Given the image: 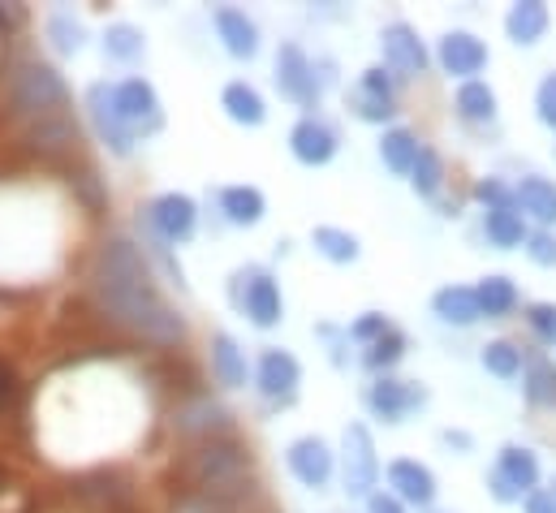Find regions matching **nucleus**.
Wrapping results in <instances>:
<instances>
[{"instance_id":"obj_22","label":"nucleus","mask_w":556,"mask_h":513,"mask_svg":"<svg viewBox=\"0 0 556 513\" xmlns=\"http://www.w3.org/2000/svg\"><path fill=\"white\" fill-rule=\"evenodd\" d=\"M431 315L448 328H475L483 320V306H479V293L475 285H440L431 293Z\"/></svg>"},{"instance_id":"obj_4","label":"nucleus","mask_w":556,"mask_h":513,"mask_svg":"<svg viewBox=\"0 0 556 513\" xmlns=\"http://www.w3.org/2000/svg\"><path fill=\"white\" fill-rule=\"evenodd\" d=\"M229 302L260 333H273V328H280V320H285V293H280L277 276L264 263L233 267V276H229Z\"/></svg>"},{"instance_id":"obj_37","label":"nucleus","mask_w":556,"mask_h":513,"mask_svg":"<svg viewBox=\"0 0 556 513\" xmlns=\"http://www.w3.org/2000/svg\"><path fill=\"white\" fill-rule=\"evenodd\" d=\"M406 182H410V190H415L418 199H435V195L444 190V155H440L435 147H422L415 173H410Z\"/></svg>"},{"instance_id":"obj_7","label":"nucleus","mask_w":556,"mask_h":513,"mask_svg":"<svg viewBox=\"0 0 556 513\" xmlns=\"http://www.w3.org/2000/svg\"><path fill=\"white\" fill-rule=\"evenodd\" d=\"M173 431H177L181 440H190V445H207V440L233 436V431H238V418H233V410H229L220 397L194 392V397H186V401L173 410Z\"/></svg>"},{"instance_id":"obj_46","label":"nucleus","mask_w":556,"mask_h":513,"mask_svg":"<svg viewBox=\"0 0 556 513\" xmlns=\"http://www.w3.org/2000/svg\"><path fill=\"white\" fill-rule=\"evenodd\" d=\"M440 445H444V449H457V453H475V436L462 431V427H444V431H440Z\"/></svg>"},{"instance_id":"obj_35","label":"nucleus","mask_w":556,"mask_h":513,"mask_svg":"<svg viewBox=\"0 0 556 513\" xmlns=\"http://www.w3.org/2000/svg\"><path fill=\"white\" fill-rule=\"evenodd\" d=\"M522 397L531 410H556V363L553 359H531L522 372Z\"/></svg>"},{"instance_id":"obj_14","label":"nucleus","mask_w":556,"mask_h":513,"mask_svg":"<svg viewBox=\"0 0 556 513\" xmlns=\"http://www.w3.org/2000/svg\"><path fill=\"white\" fill-rule=\"evenodd\" d=\"M488 61H492V52H488V43H483L475 30L453 26V30H444V35L435 39V65H440L444 78L470 83V78H479V74L488 70Z\"/></svg>"},{"instance_id":"obj_1","label":"nucleus","mask_w":556,"mask_h":513,"mask_svg":"<svg viewBox=\"0 0 556 513\" xmlns=\"http://www.w3.org/2000/svg\"><path fill=\"white\" fill-rule=\"evenodd\" d=\"M87 289L104 320H113L117 328L135 333L142 341L160 350H181L190 341V320L164 293L151 259L126 234H113L100 242L91 272H87Z\"/></svg>"},{"instance_id":"obj_10","label":"nucleus","mask_w":556,"mask_h":513,"mask_svg":"<svg viewBox=\"0 0 556 513\" xmlns=\"http://www.w3.org/2000/svg\"><path fill=\"white\" fill-rule=\"evenodd\" d=\"M380 65H384L397 83H415V78L427 74L431 52H427L418 26H410V22L397 17V22H389V26L380 30Z\"/></svg>"},{"instance_id":"obj_40","label":"nucleus","mask_w":556,"mask_h":513,"mask_svg":"<svg viewBox=\"0 0 556 513\" xmlns=\"http://www.w3.org/2000/svg\"><path fill=\"white\" fill-rule=\"evenodd\" d=\"M389 328H393V320H389L384 311H363V315H358V320L345 328V337H350L354 346H363V350H367V346H376V341H380Z\"/></svg>"},{"instance_id":"obj_2","label":"nucleus","mask_w":556,"mask_h":513,"mask_svg":"<svg viewBox=\"0 0 556 513\" xmlns=\"http://www.w3.org/2000/svg\"><path fill=\"white\" fill-rule=\"evenodd\" d=\"M186 484L190 488H203V492H225L242 505H260V466H255V453L251 445H242L238 436H225V440H207V445H194L186 453V466H181Z\"/></svg>"},{"instance_id":"obj_6","label":"nucleus","mask_w":556,"mask_h":513,"mask_svg":"<svg viewBox=\"0 0 556 513\" xmlns=\"http://www.w3.org/2000/svg\"><path fill=\"white\" fill-rule=\"evenodd\" d=\"M273 83H277L280 100L298 104V109H302V117H315L324 87H319V78H315V61L306 57V48H302V43H293V39H285V43H280L277 61H273Z\"/></svg>"},{"instance_id":"obj_36","label":"nucleus","mask_w":556,"mask_h":513,"mask_svg":"<svg viewBox=\"0 0 556 513\" xmlns=\"http://www.w3.org/2000/svg\"><path fill=\"white\" fill-rule=\"evenodd\" d=\"M26 142L39 147V151H65V147H78L83 129L74 117H56V122H35V126H22Z\"/></svg>"},{"instance_id":"obj_18","label":"nucleus","mask_w":556,"mask_h":513,"mask_svg":"<svg viewBox=\"0 0 556 513\" xmlns=\"http://www.w3.org/2000/svg\"><path fill=\"white\" fill-rule=\"evenodd\" d=\"M212 26H216V39L220 48L233 57V61H255L260 48H264V35H260V22L238 9V4H216L212 9Z\"/></svg>"},{"instance_id":"obj_16","label":"nucleus","mask_w":556,"mask_h":513,"mask_svg":"<svg viewBox=\"0 0 556 513\" xmlns=\"http://www.w3.org/2000/svg\"><path fill=\"white\" fill-rule=\"evenodd\" d=\"M384 484H389V492L406 505V510H435V497H440V484H435V471L431 466H422L415 458H397V462H389L384 466Z\"/></svg>"},{"instance_id":"obj_20","label":"nucleus","mask_w":556,"mask_h":513,"mask_svg":"<svg viewBox=\"0 0 556 513\" xmlns=\"http://www.w3.org/2000/svg\"><path fill=\"white\" fill-rule=\"evenodd\" d=\"M216 212H220L233 229H255V225H264V216H268V195H264L260 186H247V182L220 186V190H216Z\"/></svg>"},{"instance_id":"obj_50","label":"nucleus","mask_w":556,"mask_h":513,"mask_svg":"<svg viewBox=\"0 0 556 513\" xmlns=\"http://www.w3.org/2000/svg\"><path fill=\"white\" fill-rule=\"evenodd\" d=\"M315 78H319V87H337V61L332 57H319L315 61Z\"/></svg>"},{"instance_id":"obj_3","label":"nucleus","mask_w":556,"mask_h":513,"mask_svg":"<svg viewBox=\"0 0 556 513\" xmlns=\"http://www.w3.org/2000/svg\"><path fill=\"white\" fill-rule=\"evenodd\" d=\"M4 100H9V109H13V117H17L22 126L74 117L70 83L61 78V70H56L52 61H39V57H17V61L9 65Z\"/></svg>"},{"instance_id":"obj_26","label":"nucleus","mask_w":556,"mask_h":513,"mask_svg":"<svg viewBox=\"0 0 556 513\" xmlns=\"http://www.w3.org/2000/svg\"><path fill=\"white\" fill-rule=\"evenodd\" d=\"M453 113H457L466 126H492L496 113H501V100H496L492 83L470 78V83H457V91H453Z\"/></svg>"},{"instance_id":"obj_29","label":"nucleus","mask_w":556,"mask_h":513,"mask_svg":"<svg viewBox=\"0 0 556 513\" xmlns=\"http://www.w3.org/2000/svg\"><path fill=\"white\" fill-rule=\"evenodd\" d=\"M311 247H315V255L337 263V267H350V263L363 259L358 234H350V229H341V225H315V229H311Z\"/></svg>"},{"instance_id":"obj_39","label":"nucleus","mask_w":556,"mask_h":513,"mask_svg":"<svg viewBox=\"0 0 556 513\" xmlns=\"http://www.w3.org/2000/svg\"><path fill=\"white\" fill-rule=\"evenodd\" d=\"M345 100H350V113H354L358 122H367V126H384V129H389V122L397 117V104H384V100H376V96H363L358 87H354Z\"/></svg>"},{"instance_id":"obj_5","label":"nucleus","mask_w":556,"mask_h":513,"mask_svg":"<svg viewBox=\"0 0 556 513\" xmlns=\"http://www.w3.org/2000/svg\"><path fill=\"white\" fill-rule=\"evenodd\" d=\"M337 466H341V484H345V497H358V501H371L380 492V449H376V436L367 423H345L341 431V453H337Z\"/></svg>"},{"instance_id":"obj_13","label":"nucleus","mask_w":556,"mask_h":513,"mask_svg":"<svg viewBox=\"0 0 556 513\" xmlns=\"http://www.w3.org/2000/svg\"><path fill=\"white\" fill-rule=\"evenodd\" d=\"M255 388H260V397H264L268 405H277V410L298 405V397H302V363H298L289 350L268 346V350L260 354V363H255Z\"/></svg>"},{"instance_id":"obj_31","label":"nucleus","mask_w":556,"mask_h":513,"mask_svg":"<svg viewBox=\"0 0 556 513\" xmlns=\"http://www.w3.org/2000/svg\"><path fill=\"white\" fill-rule=\"evenodd\" d=\"M475 293H479L483 320H505V315H514V311H518V302H522L518 285H514L505 272H492V276H483V280L475 285Z\"/></svg>"},{"instance_id":"obj_51","label":"nucleus","mask_w":556,"mask_h":513,"mask_svg":"<svg viewBox=\"0 0 556 513\" xmlns=\"http://www.w3.org/2000/svg\"><path fill=\"white\" fill-rule=\"evenodd\" d=\"M548 492H553V501H556V479H553V488H548Z\"/></svg>"},{"instance_id":"obj_12","label":"nucleus","mask_w":556,"mask_h":513,"mask_svg":"<svg viewBox=\"0 0 556 513\" xmlns=\"http://www.w3.org/2000/svg\"><path fill=\"white\" fill-rule=\"evenodd\" d=\"M285 466H289V475H293L306 492H324V488L337 479V449H332L324 436L306 431V436L289 440Z\"/></svg>"},{"instance_id":"obj_47","label":"nucleus","mask_w":556,"mask_h":513,"mask_svg":"<svg viewBox=\"0 0 556 513\" xmlns=\"http://www.w3.org/2000/svg\"><path fill=\"white\" fill-rule=\"evenodd\" d=\"M488 492H492V501H501V505H522V497H518V492H514L496 471L488 475Z\"/></svg>"},{"instance_id":"obj_52","label":"nucleus","mask_w":556,"mask_h":513,"mask_svg":"<svg viewBox=\"0 0 556 513\" xmlns=\"http://www.w3.org/2000/svg\"><path fill=\"white\" fill-rule=\"evenodd\" d=\"M427 513H444V510H427Z\"/></svg>"},{"instance_id":"obj_32","label":"nucleus","mask_w":556,"mask_h":513,"mask_svg":"<svg viewBox=\"0 0 556 513\" xmlns=\"http://www.w3.org/2000/svg\"><path fill=\"white\" fill-rule=\"evenodd\" d=\"M100 48L117 65H139L142 57H147V35H142V26H135V22H109Z\"/></svg>"},{"instance_id":"obj_38","label":"nucleus","mask_w":556,"mask_h":513,"mask_svg":"<svg viewBox=\"0 0 556 513\" xmlns=\"http://www.w3.org/2000/svg\"><path fill=\"white\" fill-rule=\"evenodd\" d=\"M173 513H255V510H251V505H242V501H233V497H225V492L186 488V492L177 497Z\"/></svg>"},{"instance_id":"obj_42","label":"nucleus","mask_w":556,"mask_h":513,"mask_svg":"<svg viewBox=\"0 0 556 513\" xmlns=\"http://www.w3.org/2000/svg\"><path fill=\"white\" fill-rule=\"evenodd\" d=\"M475 203H483V212H492V208H509V203H514V186H509L505 177L488 173V177L475 182Z\"/></svg>"},{"instance_id":"obj_43","label":"nucleus","mask_w":556,"mask_h":513,"mask_svg":"<svg viewBox=\"0 0 556 513\" xmlns=\"http://www.w3.org/2000/svg\"><path fill=\"white\" fill-rule=\"evenodd\" d=\"M527 328H531L544 346H556V302H531V306H527Z\"/></svg>"},{"instance_id":"obj_19","label":"nucleus","mask_w":556,"mask_h":513,"mask_svg":"<svg viewBox=\"0 0 556 513\" xmlns=\"http://www.w3.org/2000/svg\"><path fill=\"white\" fill-rule=\"evenodd\" d=\"M207 363H212L216 385L229 388V392H238V388H247L251 380H255L247 350H242V346H238V337H233V333H225V328H216V333H212V341H207Z\"/></svg>"},{"instance_id":"obj_17","label":"nucleus","mask_w":556,"mask_h":513,"mask_svg":"<svg viewBox=\"0 0 556 513\" xmlns=\"http://www.w3.org/2000/svg\"><path fill=\"white\" fill-rule=\"evenodd\" d=\"M341 151V134L328 126L324 117H298L289 129V155L302 168H328Z\"/></svg>"},{"instance_id":"obj_49","label":"nucleus","mask_w":556,"mask_h":513,"mask_svg":"<svg viewBox=\"0 0 556 513\" xmlns=\"http://www.w3.org/2000/svg\"><path fill=\"white\" fill-rule=\"evenodd\" d=\"M522 510H527V513H556L553 492H544V488H540V492H531V497L522 501Z\"/></svg>"},{"instance_id":"obj_11","label":"nucleus","mask_w":556,"mask_h":513,"mask_svg":"<svg viewBox=\"0 0 556 513\" xmlns=\"http://www.w3.org/2000/svg\"><path fill=\"white\" fill-rule=\"evenodd\" d=\"M113 104L122 113V122L130 126L135 138H155L164 129V104H160V91L142 78V74H130L122 83H113Z\"/></svg>"},{"instance_id":"obj_30","label":"nucleus","mask_w":556,"mask_h":513,"mask_svg":"<svg viewBox=\"0 0 556 513\" xmlns=\"http://www.w3.org/2000/svg\"><path fill=\"white\" fill-rule=\"evenodd\" d=\"M43 39H48V48H52L56 57L70 61V57H78V52L87 48V26H83V17L56 9V13L43 17Z\"/></svg>"},{"instance_id":"obj_34","label":"nucleus","mask_w":556,"mask_h":513,"mask_svg":"<svg viewBox=\"0 0 556 513\" xmlns=\"http://www.w3.org/2000/svg\"><path fill=\"white\" fill-rule=\"evenodd\" d=\"M479 363H483V372H488V376H496V380H522V372H527L522 346H518V341H509V337L488 341V346L479 350Z\"/></svg>"},{"instance_id":"obj_25","label":"nucleus","mask_w":556,"mask_h":513,"mask_svg":"<svg viewBox=\"0 0 556 513\" xmlns=\"http://www.w3.org/2000/svg\"><path fill=\"white\" fill-rule=\"evenodd\" d=\"M220 109L233 126H247V129H260L268 122V100L260 96V87H251L247 78H233L220 87Z\"/></svg>"},{"instance_id":"obj_33","label":"nucleus","mask_w":556,"mask_h":513,"mask_svg":"<svg viewBox=\"0 0 556 513\" xmlns=\"http://www.w3.org/2000/svg\"><path fill=\"white\" fill-rule=\"evenodd\" d=\"M406 354H410V337L393 324L376 346H367V350H363V367H367L371 376H393V372L402 367V359H406Z\"/></svg>"},{"instance_id":"obj_23","label":"nucleus","mask_w":556,"mask_h":513,"mask_svg":"<svg viewBox=\"0 0 556 513\" xmlns=\"http://www.w3.org/2000/svg\"><path fill=\"white\" fill-rule=\"evenodd\" d=\"M522 501L531 497V492H540V479H544V471H540V458H535V449H527V445H501V453H496V466H492Z\"/></svg>"},{"instance_id":"obj_15","label":"nucleus","mask_w":556,"mask_h":513,"mask_svg":"<svg viewBox=\"0 0 556 513\" xmlns=\"http://www.w3.org/2000/svg\"><path fill=\"white\" fill-rule=\"evenodd\" d=\"M427 401H431V392H427V385H422V380L376 376V385L367 388V410H371L380 423H389V427L406 423V418H410V414H418Z\"/></svg>"},{"instance_id":"obj_27","label":"nucleus","mask_w":556,"mask_h":513,"mask_svg":"<svg viewBox=\"0 0 556 513\" xmlns=\"http://www.w3.org/2000/svg\"><path fill=\"white\" fill-rule=\"evenodd\" d=\"M376 151H380V160H384V168H389L393 177H410L418 164V151H422V138H418L410 126H389V129H380Z\"/></svg>"},{"instance_id":"obj_28","label":"nucleus","mask_w":556,"mask_h":513,"mask_svg":"<svg viewBox=\"0 0 556 513\" xmlns=\"http://www.w3.org/2000/svg\"><path fill=\"white\" fill-rule=\"evenodd\" d=\"M483 238H488V247H496V251H518V247H527L531 225H527V216L518 212V203L492 208V212H483Z\"/></svg>"},{"instance_id":"obj_9","label":"nucleus","mask_w":556,"mask_h":513,"mask_svg":"<svg viewBox=\"0 0 556 513\" xmlns=\"http://www.w3.org/2000/svg\"><path fill=\"white\" fill-rule=\"evenodd\" d=\"M83 109H87V122H91L96 142H100L113 160H130V155H135L139 138L130 134V126L122 122V113H117V104H113V83H91V87L83 91Z\"/></svg>"},{"instance_id":"obj_24","label":"nucleus","mask_w":556,"mask_h":513,"mask_svg":"<svg viewBox=\"0 0 556 513\" xmlns=\"http://www.w3.org/2000/svg\"><path fill=\"white\" fill-rule=\"evenodd\" d=\"M553 26V9L544 0H518L505 13V35L514 48H535Z\"/></svg>"},{"instance_id":"obj_48","label":"nucleus","mask_w":556,"mask_h":513,"mask_svg":"<svg viewBox=\"0 0 556 513\" xmlns=\"http://www.w3.org/2000/svg\"><path fill=\"white\" fill-rule=\"evenodd\" d=\"M367 513H410V510H406V505H402L393 492H384V488H380V492L367 501Z\"/></svg>"},{"instance_id":"obj_21","label":"nucleus","mask_w":556,"mask_h":513,"mask_svg":"<svg viewBox=\"0 0 556 513\" xmlns=\"http://www.w3.org/2000/svg\"><path fill=\"white\" fill-rule=\"evenodd\" d=\"M514 203H518V212L527 216V225L556 229V182L553 177L527 173V177L514 186Z\"/></svg>"},{"instance_id":"obj_44","label":"nucleus","mask_w":556,"mask_h":513,"mask_svg":"<svg viewBox=\"0 0 556 513\" xmlns=\"http://www.w3.org/2000/svg\"><path fill=\"white\" fill-rule=\"evenodd\" d=\"M535 117H540V126H548L556 134V70H548L535 87Z\"/></svg>"},{"instance_id":"obj_45","label":"nucleus","mask_w":556,"mask_h":513,"mask_svg":"<svg viewBox=\"0 0 556 513\" xmlns=\"http://www.w3.org/2000/svg\"><path fill=\"white\" fill-rule=\"evenodd\" d=\"M522 251H527V259H531L535 267H556V234L553 229H535Z\"/></svg>"},{"instance_id":"obj_41","label":"nucleus","mask_w":556,"mask_h":513,"mask_svg":"<svg viewBox=\"0 0 556 513\" xmlns=\"http://www.w3.org/2000/svg\"><path fill=\"white\" fill-rule=\"evenodd\" d=\"M358 91H363V96H376V100H384V104H397V78H393L384 65H367V70L358 74Z\"/></svg>"},{"instance_id":"obj_8","label":"nucleus","mask_w":556,"mask_h":513,"mask_svg":"<svg viewBox=\"0 0 556 513\" xmlns=\"http://www.w3.org/2000/svg\"><path fill=\"white\" fill-rule=\"evenodd\" d=\"M147 229L155 234V242L164 247H186L199 234V203L186 190H160L147 208H142Z\"/></svg>"}]
</instances>
